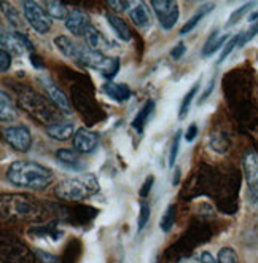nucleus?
Masks as SVG:
<instances>
[{"label": "nucleus", "mask_w": 258, "mask_h": 263, "mask_svg": "<svg viewBox=\"0 0 258 263\" xmlns=\"http://www.w3.org/2000/svg\"><path fill=\"white\" fill-rule=\"evenodd\" d=\"M237 46H239V34H237V35H233V37L230 39V42L226 43V46L223 48V51H222V54H220V58H219V61H217V64H222L223 61L234 51V48H237Z\"/></svg>", "instance_id": "obj_32"}, {"label": "nucleus", "mask_w": 258, "mask_h": 263, "mask_svg": "<svg viewBox=\"0 0 258 263\" xmlns=\"http://www.w3.org/2000/svg\"><path fill=\"white\" fill-rule=\"evenodd\" d=\"M255 4L253 2H247V4H244L241 8H237V10H234L233 13H231V16H230V20H228V26H233V24H236L237 21H241V18L244 16V14L253 7Z\"/></svg>", "instance_id": "obj_36"}, {"label": "nucleus", "mask_w": 258, "mask_h": 263, "mask_svg": "<svg viewBox=\"0 0 258 263\" xmlns=\"http://www.w3.org/2000/svg\"><path fill=\"white\" fill-rule=\"evenodd\" d=\"M109 7H112L115 11H125V10H131L132 7V2H123V0H110L109 2Z\"/></svg>", "instance_id": "obj_39"}, {"label": "nucleus", "mask_w": 258, "mask_h": 263, "mask_svg": "<svg viewBox=\"0 0 258 263\" xmlns=\"http://www.w3.org/2000/svg\"><path fill=\"white\" fill-rule=\"evenodd\" d=\"M11 66V56H10V51L2 48L0 50V72L5 73Z\"/></svg>", "instance_id": "obj_38"}, {"label": "nucleus", "mask_w": 258, "mask_h": 263, "mask_svg": "<svg viewBox=\"0 0 258 263\" xmlns=\"http://www.w3.org/2000/svg\"><path fill=\"white\" fill-rule=\"evenodd\" d=\"M101 185L94 174H80L77 177H69L59 182L54 195L67 203H78V201H85L97 195Z\"/></svg>", "instance_id": "obj_3"}, {"label": "nucleus", "mask_w": 258, "mask_h": 263, "mask_svg": "<svg viewBox=\"0 0 258 263\" xmlns=\"http://www.w3.org/2000/svg\"><path fill=\"white\" fill-rule=\"evenodd\" d=\"M200 263H217V258L212 257L210 252H201V260Z\"/></svg>", "instance_id": "obj_44"}, {"label": "nucleus", "mask_w": 258, "mask_h": 263, "mask_svg": "<svg viewBox=\"0 0 258 263\" xmlns=\"http://www.w3.org/2000/svg\"><path fill=\"white\" fill-rule=\"evenodd\" d=\"M129 18L135 27H141V29L150 27V23H151L150 13L144 2H132V7L129 10Z\"/></svg>", "instance_id": "obj_19"}, {"label": "nucleus", "mask_w": 258, "mask_h": 263, "mask_svg": "<svg viewBox=\"0 0 258 263\" xmlns=\"http://www.w3.org/2000/svg\"><path fill=\"white\" fill-rule=\"evenodd\" d=\"M200 260H201V254H198V255H188V257H182L177 263H200Z\"/></svg>", "instance_id": "obj_43"}, {"label": "nucleus", "mask_w": 258, "mask_h": 263, "mask_svg": "<svg viewBox=\"0 0 258 263\" xmlns=\"http://www.w3.org/2000/svg\"><path fill=\"white\" fill-rule=\"evenodd\" d=\"M30 63H32V66H34L35 69H43V67H45V66L42 64V59H40L35 53L30 54Z\"/></svg>", "instance_id": "obj_45"}, {"label": "nucleus", "mask_w": 258, "mask_h": 263, "mask_svg": "<svg viewBox=\"0 0 258 263\" xmlns=\"http://www.w3.org/2000/svg\"><path fill=\"white\" fill-rule=\"evenodd\" d=\"M107 21H109L110 27L115 30V34H116V37H118L120 40L128 42V40L131 39V30H129L128 24H126L123 20H121V18L115 16V14H109V16H107Z\"/></svg>", "instance_id": "obj_24"}, {"label": "nucleus", "mask_w": 258, "mask_h": 263, "mask_svg": "<svg viewBox=\"0 0 258 263\" xmlns=\"http://www.w3.org/2000/svg\"><path fill=\"white\" fill-rule=\"evenodd\" d=\"M175 215H177L175 204H169L168 208H166L163 217L160 220V227H161V230L164 231V233H169V231L172 230V227L175 223Z\"/></svg>", "instance_id": "obj_28"}, {"label": "nucleus", "mask_w": 258, "mask_h": 263, "mask_svg": "<svg viewBox=\"0 0 258 263\" xmlns=\"http://www.w3.org/2000/svg\"><path fill=\"white\" fill-rule=\"evenodd\" d=\"M217 263H239L236 251L231 247H223L217 255Z\"/></svg>", "instance_id": "obj_30"}, {"label": "nucleus", "mask_w": 258, "mask_h": 263, "mask_svg": "<svg viewBox=\"0 0 258 263\" xmlns=\"http://www.w3.org/2000/svg\"><path fill=\"white\" fill-rule=\"evenodd\" d=\"M230 37H231L230 34H220L219 30H214V32L210 34V37L207 39V42L204 43V46H203V56L209 58L215 51H219L225 43L230 42Z\"/></svg>", "instance_id": "obj_20"}, {"label": "nucleus", "mask_w": 258, "mask_h": 263, "mask_svg": "<svg viewBox=\"0 0 258 263\" xmlns=\"http://www.w3.org/2000/svg\"><path fill=\"white\" fill-rule=\"evenodd\" d=\"M104 92L107 95L110 99L116 101V102H126L131 98V89L128 85H121V83H113V82H107L102 86Z\"/></svg>", "instance_id": "obj_21"}, {"label": "nucleus", "mask_w": 258, "mask_h": 263, "mask_svg": "<svg viewBox=\"0 0 258 263\" xmlns=\"http://www.w3.org/2000/svg\"><path fill=\"white\" fill-rule=\"evenodd\" d=\"M178 177H180V171L177 169V171H175V179L172 180V183H174V185H177V183H178Z\"/></svg>", "instance_id": "obj_47"}, {"label": "nucleus", "mask_w": 258, "mask_h": 263, "mask_svg": "<svg viewBox=\"0 0 258 263\" xmlns=\"http://www.w3.org/2000/svg\"><path fill=\"white\" fill-rule=\"evenodd\" d=\"M214 85H215V80H214V79H212V80L209 82V86H207V89L204 91V95L201 96L200 102H203V101H206V99H207V96L210 95V92H212V91H214Z\"/></svg>", "instance_id": "obj_46"}, {"label": "nucleus", "mask_w": 258, "mask_h": 263, "mask_svg": "<svg viewBox=\"0 0 258 263\" xmlns=\"http://www.w3.org/2000/svg\"><path fill=\"white\" fill-rule=\"evenodd\" d=\"M78 63H82L83 66L93 69V70H97L104 79H107L110 82L113 80V77L120 70V59L118 58H109L104 53L93 51L89 48H83Z\"/></svg>", "instance_id": "obj_6"}, {"label": "nucleus", "mask_w": 258, "mask_h": 263, "mask_svg": "<svg viewBox=\"0 0 258 263\" xmlns=\"http://www.w3.org/2000/svg\"><path fill=\"white\" fill-rule=\"evenodd\" d=\"M0 258L2 263H35L37 257L19 238L4 231L0 242Z\"/></svg>", "instance_id": "obj_5"}, {"label": "nucleus", "mask_w": 258, "mask_h": 263, "mask_svg": "<svg viewBox=\"0 0 258 263\" xmlns=\"http://www.w3.org/2000/svg\"><path fill=\"white\" fill-rule=\"evenodd\" d=\"M153 182H155L153 176H148V179L144 182V185L141 187V192H139V195H141L142 198H145V196L150 193V190H151V185H153Z\"/></svg>", "instance_id": "obj_42"}, {"label": "nucleus", "mask_w": 258, "mask_h": 263, "mask_svg": "<svg viewBox=\"0 0 258 263\" xmlns=\"http://www.w3.org/2000/svg\"><path fill=\"white\" fill-rule=\"evenodd\" d=\"M255 35H258V23H255V24H252L246 32H242V34H239V46L237 48H242L246 43H249Z\"/></svg>", "instance_id": "obj_35"}, {"label": "nucleus", "mask_w": 258, "mask_h": 263, "mask_svg": "<svg viewBox=\"0 0 258 263\" xmlns=\"http://www.w3.org/2000/svg\"><path fill=\"white\" fill-rule=\"evenodd\" d=\"M180 137H182V131H177L175 136L172 137V144H171V150H169V166L174 167L177 155H178V148H180Z\"/></svg>", "instance_id": "obj_33"}, {"label": "nucleus", "mask_w": 258, "mask_h": 263, "mask_svg": "<svg viewBox=\"0 0 258 263\" xmlns=\"http://www.w3.org/2000/svg\"><path fill=\"white\" fill-rule=\"evenodd\" d=\"M0 112H2V115H0V118H2V121H11L16 118V109H14V105L11 102V99L7 96V92L2 91V95H0Z\"/></svg>", "instance_id": "obj_26"}, {"label": "nucleus", "mask_w": 258, "mask_h": 263, "mask_svg": "<svg viewBox=\"0 0 258 263\" xmlns=\"http://www.w3.org/2000/svg\"><path fill=\"white\" fill-rule=\"evenodd\" d=\"M7 180L18 189L45 190L53 183L51 169L35 161H14L7 169Z\"/></svg>", "instance_id": "obj_2"}, {"label": "nucleus", "mask_w": 258, "mask_h": 263, "mask_svg": "<svg viewBox=\"0 0 258 263\" xmlns=\"http://www.w3.org/2000/svg\"><path fill=\"white\" fill-rule=\"evenodd\" d=\"M40 83H42V86L45 88V91L48 92V96H50V99L53 101L54 107H57V109H59L61 112H64L66 115H70V112H72L70 101L67 99L66 92L53 82L51 77H48V75H42V77H40Z\"/></svg>", "instance_id": "obj_11"}, {"label": "nucleus", "mask_w": 258, "mask_h": 263, "mask_svg": "<svg viewBox=\"0 0 258 263\" xmlns=\"http://www.w3.org/2000/svg\"><path fill=\"white\" fill-rule=\"evenodd\" d=\"M23 7V13H24V18L26 21L30 24L37 34L45 35L50 32L51 29V18L50 14L47 13L38 2H34V0H24L21 4Z\"/></svg>", "instance_id": "obj_7"}, {"label": "nucleus", "mask_w": 258, "mask_h": 263, "mask_svg": "<svg viewBox=\"0 0 258 263\" xmlns=\"http://www.w3.org/2000/svg\"><path fill=\"white\" fill-rule=\"evenodd\" d=\"M4 139L5 142L18 150L21 153H26L32 147V134H30L29 128L24 125L19 126H8L4 129Z\"/></svg>", "instance_id": "obj_10"}, {"label": "nucleus", "mask_w": 258, "mask_h": 263, "mask_svg": "<svg viewBox=\"0 0 258 263\" xmlns=\"http://www.w3.org/2000/svg\"><path fill=\"white\" fill-rule=\"evenodd\" d=\"M2 219L14 222H42L51 215L50 203H42L26 193H4L2 195Z\"/></svg>", "instance_id": "obj_1"}, {"label": "nucleus", "mask_w": 258, "mask_h": 263, "mask_svg": "<svg viewBox=\"0 0 258 263\" xmlns=\"http://www.w3.org/2000/svg\"><path fill=\"white\" fill-rule=\"evenodd\" d=\"M214 7H215L214 4H207V5L201 7V8H200L198 11H196V13L193 14V16H191V18L187 21V24L180 29V34H182V35H185V34L191 32V30H193L196 26H198L200 23H201V20L206 16V14H207V13H210L212 10H214Z\"/></svg>", "instance_id": "obj_23"}, {"label": "nucleus", "mask_w": 258, "mask_h": 263, "mask_svg": "<svg viewBox=\"0 0 258 263\" xmlns=\"http://www.w3.org/2000/svg\"><path fill=\"white\" fill-rule=\"evenodd\" d=\"M2 10H4V14L8 18V23H11L13 26H19V14L18 11L11 7V4H7V2H2Z\"/></svg>", "instance_id": "obj_34"}, {"label": "nucleus", "mask_w": 258, "mask_h": 263, "mask_svg": "<svg viewBox=\"0 0 258 263\" xmlns=\"http://www.w3.org/2000/svg\"><path fill=\"white\" fill-rule=\"evenodd\" d=\"M150 204L147 201H142L141 203V212H139V220H137V230L142 231L147 225H148V220H150Z\"/></svg>", "instance_id": "obj_31"}, {"label": "nucleus", "mask_w": 258, "mask_h": 263, "mask_svg": "<svg viewBox=\"0 0 258 263\" xmlns=\"http://www.w3.org/2000/svg\"><path fill=\"white\" fill-rule=\"evenodd\" d=\"M56 158L59 163H63L64 167L70 169V171H83L85 163L80 158V153L77 150H69V148H59L56 150Z\"/></svg>", "instance_id": "obj_15"}, {"label": "nucleus", "mask_w": 258, "mask_h": 263, "mask_svg": "<svg viewBox=\"0 0 258 263\" xmlns=\"http://www.w3.org/2000/svg\"><path fill=\"white\" fill-rule=\"evenodd\" d=\"M153 109H155V102H153V101H147V102L142 105V109L139 110L137 115H135V118L132 120V125H131L132 129H134L135 133H139V134L144 133L145 123H147L148 117L151 115V112H153Z\"/></svg>", "instance_id": "obj_22"}, {"label": "nucleus", "mask_w": 258, "mask_h": 263, "mask_svg": "<svg viewBox=\"0 0 258 263\" xmlns=\"http://www.w3.org/2000/svg\"><path fill=\"white\" fill-rule=\"evenodd\" d=\"M82 254V244L78 239H72L64 249V254L61 255V263H75Z\"/></svg>", "instance_id": "obj_25"}, {"label": "nucleus", "mask_w": 258, "mask_h": 263, "mask_svg": "<svg viewBox=\"0 0 258 263\" xmlns=\"http://www.w3.org/2000/svg\"><path fill=\"white\" fill-rule=\"evenodd\" d=\"M54 45H56V48L63 53L66 58L69 59H75V61H78L80 56H82V51L85 46L78 45L77 42H73L72 39L66 37V35H57L54 39Z\"/></svg>", "instance_id": "obj_16"}, {"label": "nucleus", "mask_w": 258, "mask_h": 263, "mask_svg": "<svg viewBox=\"0 0 258 263\" xmlns=\"http://www.w3.org/2000/svg\"><path fill=\"white\" fill-rule=\"evenodd\" d=\"M89 26H93L89 21V16L80 8H72L66 20V29L75 37H85V32Z\"/></svg>", "instance_id": "obj_12"}, {"label": "nucleus", "mask_w": 258, "mask_h": 263, "mask_svg": "<svg viewBox=\"0 0 258 263\" xmlns=\"http://www.w3.org/2000/svg\"><path fill=\"white\" fill-rule=\"evenodd\" d=\"M244 166V174L249 187V198L250 201L258 206V153L256 152H247L242 160Z\"/></svg>", "instance_id": "obj_9"}, {"label": "nucleus", "mask_w": 258, "mask_h": 263, "mask_svg": "<svg viewBox=\"0 0 258 263\" xmlns=\"http://www.w3.org/2000/svg\"><path fill=\"white\" fill-rule=\"evenodd\" d=\"M150 7L153 8L163 29L169 30L178 21V4L177 2H172V0H153V2H150Z\"/></svg>", "instance_id": "obj_8"}, {"label": "nucleus", "mask_w": 258, "mask_h": 263, "mask_svg": "<svg viewBox=\"0 0 258 263\" xmlns=\"http://www.w3.org/2000/svg\"><path fill=\"white\" fill-rule=\"evenodd\" d=\"M198 133H200V129H198V126H196V123H191V125L188 126V129H187V133H185L187 142H193L196 139V136H198Z\"/></svg>", "instance_id": "obj_41"}, {"label": "nucleus", "mask_w": 258, "mask_h": 263, "mask_svg": "<svg viewBox=\"0 0 258 263\" xmlns=\"http://www.w3.org/2000/svg\"><path fill=\"white\" fill-rule=\"evenodd\" d=\"M45 10L50 14V18H54V20H67L70 10L67 8L66 4L63 2H47L45 4Z\"/></svg>", "instance_id": "obj_27"}, {"label": "nucleus", "mask_w": 258, "mask_h": 263, "mask_svg": "<svg viewBox=\"0 0 258 263\" xmlns=\"http://www.w3.org/2000/svg\"><path fill=\"white\" fill-rule=\"evenodd\" d=\"M256 20H258V11H255V13L250 14V21H256Z\"/></svg>", "instance_id": "obj_48"}, {"label": "nucleus", "mask_w": 258, "mask_h": 263, "mask_svg": "<svg viewBox=\"0 0 258 263\" xmlns=\"http://www.w3.org/2000/svg\"><path fill=\"white\" fill-rule=\"evenodd\" d=\"M185 51H187V46H185V43H177L174 48H172V51H171V56L174 58V59H180L182 56L185 54Z\"/></svg>", "instance_id": "obj_40"}, {"label": "nucleus", "mask_w": 258, "mask_h": 263, "mask_svg": "<svg viewBox=\"0 0 258 263\" xmlns=\"http://www.w3.org/2000/svg\"><path fill=\"white\" fill-rule=\"evenodd\" d=\"M19 105L21 109L26 110L29 115H32L38 121H42L43 125H53V123L61 121L57 114L61 112L57 107H53L47 102V99H43L38 96L35 91L32 89H23L19 91Z\"/></svg>", "instance_id": "obj_4"}, {"label": "nucleus", "mask_w": 258, "mask_h": 263, "mask_svg": "<svg viewBox=\"0 0 258 263\" xmlns=\"http://www.w3.org/2000/svg\"><path fill=\"white\" fill-rule=\"evenodd\" d=\"M72 142H73V148L78 153H91L96 150V147L99 144V137L94 131L80 128V129H77V133H75Z\"/></svg>", "instance_id": "obj_13"}, {"label": "nucleus", "mask_w": 258, "mask_h": 263, "mask_svg": "<svg viewBox=\"0 0 258 263\" xmlns=\"http://www.w3.org/2000/svg\"><path fill=\"white\" fill-rule=\"evenodd\" d=\"M85 42L88 45V48L93 50V51L104 53V51H107L110 48L109 40L105 39L104 34L101 32V30H97L94 26H89L88 27V30L85 32Z\"/></svg>", "instance_id": "obj_17"}, {"label": "nucleus", "mask_w": 258, "mask_h": 263, "mask_svg": "<svg viewBox=\"0 0 258 263\" xmlns=\"http://www.w3.org/2000/svg\"><path fill=\"white\" fill-rule=\"evenodd\" d=\"M75 125L70 121H57V123H53V125L47 126V134L53 139V141H67L72 136H75Z\"/></svg>", "instance_id": "obj_18"}, {"label": "nucleus", "mask_w": 258, "mask_h": 263, "mask_svg": "<svg viewBox=\"0 0 258 263\" xmlns=\"http://www.w3.org/2000/svg\"><path fill=\"white\" fill-rule=\"evenodd\" d=\"M2 48L13 50L16 54H23L26 50L34 51V45L21 32H2Z\"/></svg>", "instance_id": "obj_14"}, {"label": "nucleus", "mask_w": 258, "mask_h": 263, "mask_svg": "<svg viewBox=\"0 0 258 263\" xmlns=\"http://www.w3.org/2000/svg\"><path fill=\"white\" fill-rule=\"evenodd\" d=\"M35 257L40 263H61V257L50 254V252H43V251H35Z\"/></svg>", "instance_id": "obj_37"}, {"label": "nucleus", "mask_w": 258, "mask_h": 263, "mask_svg": "<svg viewBox=\"0 0 258 263\" xmlns=\"http://www.w3.org/2000/svg\"><path fill=\"white\" fill-rule=\"evenodd\" d=\"M198 89H200V82H198V83H194V85L191 86V89L185 95L184 101H182V104H180V110H178V118H180V120H184L185 115L188 114L190 105H191V102H193V99H194V96H196V92H198Z\"/></svg>", "instance_id": "obj_29"}]
</instances>
